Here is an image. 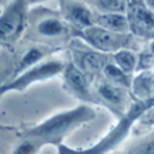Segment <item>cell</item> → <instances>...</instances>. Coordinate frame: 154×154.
I'll return each instance as SVG.
<instances>
[{"instance_id":"cell-1","label":"cell","mask_w":154,"mask_h":154,"mask_svg":"<svg viewBox=\"0 0 154 154\" xmlns=\"http://www.w3.org/2000/svg\"><path fill=\"white\" fill-rule=\"evenodd\" d=\"M96 118V109L89 104H80L75 108L51 115L41 123L22 131V138H30L43 146L64 145V139L79 127L92 122Z\"/></svg>"},{"instance_id":"cell-2","label":"cell","mask_w":154,"mask_h":154,"mask_svg":"<svg viewBox=\"0 0 154 154\" xmlns=\"http://www.w3.org/2000/svg\"><path fill=\"white\" fill-rule=\"evenodd\" d=\"M153 106L154 97L147 100H135L131 104L130 109L120 119H118L116 125L111 127V130L104 137H101L95 145L89 147H77V149H73L68 145H60L57 147V152L58 154H108L127 138L138 120Z\"/></svg>"},{"instance_id":"cell-3","label":"cell","mask_w":154,"mask_h":154,"mask_svg":"<svg viewBox=\"0 0 154 154\" xmlns=\"http://www.w3.org/2000/svg\"><path fill=\"white\" fill-rule=\"evenodd\" d=\"M70 31V26L62 15H57L49 10H42L32 15L29 37L37 43L50 46L51 43H61L66 41Z\"/></svg>"},{"instance_id":"cell-4","label":"cell","mask_w":154,"mask_h":154,"mask_svg":"<svg viewBox=\"0 0 154 154\" xmlns=\"http://www.w3.org/2000/svg\"><path fill=\"white\" fill-rule=\"evenodd\" d=\"M69 62H65L62 58H48L45 61L37 64L35 66L30 68L29 70L23 72L15 79L10 80V81L2 84L0 87V92L4 96L7 92H23L26 91L30 85L37 84V82H42L46 80H50L53 77L58 75H64L65 69H66Z\"/></svg>"},{"instance_id":"cell-5","label":"cell","mask_w":154,"mask_h":154,"mask_svg":"<svg viewBox=\"0 0 154 154\" xmlns=\"http://www.w3.org/2000/svg\"><path fill=\"white\" fill-rule=\"evenodd\" d=\"M73 35L79 41L84 42L87 46L103 54H115L119 50H123V49H130V46L134 43L131 34H116V32L108 31V30L103 29L100 26H96V24L85 30L73 31Z\"/></svg>"},{"instance_id":"cell-6","label":"cell","mask_w":154,"mask_h":154,"mask_svg":"<svg viewBox=\"0 0 154 154\" xmlns=\"http://www.w3.org/2000/svg\"><path fill=\"white\" fill-rule=\"evenodd\" d=\"M29 4L23 0L8 2L3 5L0 15V42L3 46L12 45L22 37L27 26Z\"/></svg>"},{"instance_id":"cell-7","label":"cell","mask_w":154,"mask_h":154,"mask_svg":"<svg viewBox=\"0 0 154 154\" xmlns=\"http://www.w3.org/2000/svg\"><path fill=\"white\" fill-rule=\"evenodd\" d=\"M92 89L99 106L109 109L115 116H118V119H120L133 104L130 103L128 89L112 84L103 76L93 80Z\"/></svg>"},{"instance_id":"cell-8","label":"cell","mask_w":154,"mask_h":154,"mask_svg":"<svg viewBox=\"0 0 154 154\" xmlns=\"http://www.w3.org/2000/svg\"><path fill=\"white\" fill-rule=\"evenodd\" d=\"M64 88L68 93L75 96L82 104L89 106H99L92 89V82H89L88 76L79 69L73 62H69L65 69L64 75Z\"/></svg>"},{"instance_id":"cell-9","label":"cell","mask_w":154,"mask_h":154,"mask_svg":"<svg viewBox=\"0 0 154 154\" xmlns=\"http://www.w3.org/2000/svg\"><path fill=\"white\" fill-rule=\"evenodd\" d=\"M61 15L69 26H72V31H80L96 24V14L88 3L62 0L58 3Z\"/></svg>"},{"instance_id":"cell-10","label":"cell","mask_w":154,"mask_h":154,"mask_svg":"<svg viewBox=\"0 0 154 154\" xmlns=\"http://www.w3.org/2000/svg\"><path fill=\"white\" fill-rule=\"evenodd\" d=\"M131 34L146 39H154V12L145 2H128L127 12Z\"/></svg>"},{"instance_id":"cell-11","label":"cell","mask_w":154,"mask_h":154,"mask_svg":"<svg viewBox=\"0 0 154 154\" xmlns=\"http://www.w3.org/2000/svg\"><path fill=\"white\" fill-rule=\"evenodd\" d=\"M72 57L73 64L87 76H97V73H103V69L109 62L103 53L87 46L84 42L72 46Z\"/></svg>"},{"instance_id":"cell-12","label":"cell","mask_w":154,"mask_h":154,"mask_svg":"<svg viewBox=\"0 0 154 154\" xmlns=\"http://www.w3.org/2000/svg\"><path fill=\"white\" fill-rule=\"evenodd\" d=\"M53 51H56V49L50 48V46H46V45H41V43H34V45L26 48L20 53V56L18 57L15 65H14V69L11 70L10 76H8V79L5 80L4 82L15 79V77L22 75L23 72L29 70L30 68L35 66L37 64L48 60V57L50 56ZM4 82H3V84H4Z\"/></svg>"},{"instance_id":"cell-13","label":"cell","mask_w":154,"mask_h":154,"mask_svg":"<svg viewBox=\"0 0 154 154\" xmlns=\"http://www.w3.org/2000/svg\"><path fill=\"white\" fill-rule=\"evenodd\" d=\"M96 26L116 34H131L130 22L126 14H96Z\"/></svg>"},{"instance_id":"cell-14","label":"cell","mask_w":154,"mask_h":154,"mask_svg":"<svg viewBox=\"0 0 154 154\" xmlns=\"http://www.w3.org/2000/svg\"><path fill=\"white\" fill-rule=\"evenodd\" d=\"M131 91L138 100L154 97V73L152 70H142L139 75L133 77Z\"/></svg>"},{"instance_id":"cell-15","label":"cell","mask_w":154,"mask_h":154,"mask_svg":"<svg viewBox=\"0 0 154 154\" xmlns=\"http://www.w3.org/2000/svg\"><path fill=\"white\" fill-rule=\"evenodd\" d=\"M103 77L106 80H108L109 82L122 87L125 89H131V84H133V77L131 75H127L126 72H123L118 65H115L114 62H108L106 65V68L103 69Z\"/></svg>"},{"instance_id":"cell-16","label":"cell","mask_w":154,"mask_h":154,"mask_svg":"<svg viewBox=\"0 0 154 154\" xmlns=\"http://www.w3.org/2000/svg\"><path fill=\"white\" fill-rule=\"evenodd\" d=\"M95 14H126L128 2L123 0H97L87 2Z\"/></svg>"},{"instance_id":"cell-17","label":"cell","mask_w":154,"mask_h":154,"mask_svg":"<svg viewBox=\"0 0 154 154\" xmlns=\"http://www.w3.org/2000/svg\"><path fill=\"white\" fill-rule=\"evenodd\" d=\"M112 62L115 65H118L123 72H126L127 75H131L137 69L138 56L131 49H123V50H119L118 53L112 54Z\"/></svg>"},{"instance_id":"cell-18","label":"cell","mask_w":154,"mask_h":154,"mask_svg":"<svg viewBox=\"0 0 154 154\" xmlns=\"http://www.w3.org/2000/svg\"><path fill=\"white\" fill-rule=\"evenodd\" d=\"M119 154H154V133L134 141L125 152Z\"/></svg>"},{"instance_id":"cell-19","label":"cell","mask_w":154,"mask_h":154,"mask_svg":"<svg viewBox=\"0 0 154 154\" xmlns=\"http://www.w3.org/2000/svg\"><path fill=\"white\" fill-rule=\"evenodd\" d=\"M45 147L42 143L30 138H22L12 150V154H38L41 149Z\"/></svg>"},{"instance_id":"cell-20","label":"cell","mask_w":154,"mask_h":154,"mask_svg":"<svg viewBox=\"0 0 154 154\" xmlns=\"http://www.w3.org/2000/svg\"><path fill=\"white\" fill-rule=\"evenodd\" d=\"M138 127L139 128H150V127H154V106L152 107L150 109H147L146 112L143 114V116L138 120Z\"/></svg>"}]
</instances>
